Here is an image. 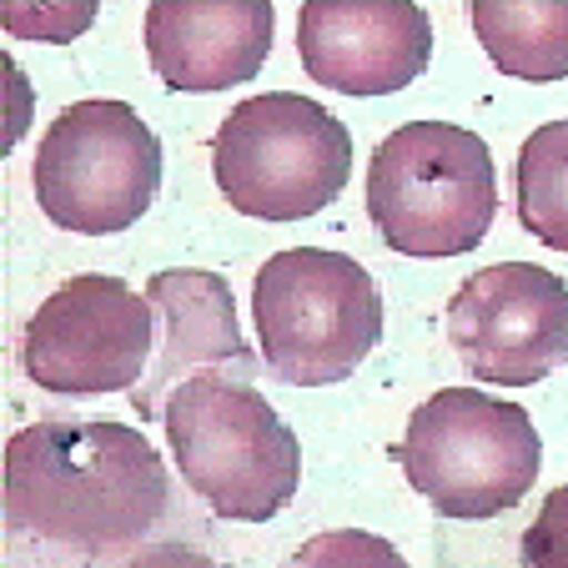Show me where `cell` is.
I'll return each instance as SVG.
<instances>
[{
  "label": "cell",
  "instance_id": "6da1fadb",
  "mask_svg": "<svg viewBox=\"0 0 568 568\" xmlns=\"http://www.w3.org/2000/svg\"><path fill=\"white\" fill-rule=\"evenodd\" d=\"M172 478L126 423H31L6 443V524L81 554L136 544L166 518Z\"/></svg>",
  "mask_w": 568,
  "mask_h": 568
},
{
  "label": "cell",
  "instance_id": "7a4b0ae2",
  "mask_svg": "<svg viewBox=\"0 0 568 568\" xmlns=\"http://www.w3.org/2000/svg\"><path fill=\"white\" fill-rule=\"evenodd\" d=\"M161 423L186 488L216 518L267 524L292 504L302 483L297 433L252 387V377H192L172 393Z\"/></svg>",
  "mask_w": 568,
  "mask_h": 568
},
{
  "label": "cell",
  "instance_id": "3957f363",
  "mask_svg": "<svg viewBox=\"0 0 568 568\" xmlns=\"http://www.w3.org/2000/svg\"><path fill=\"white\" fill-rule=\"evenodd\" d=\"M498 212L494 151L453 121H408L387 131L367 166V216L403 257H463Z\"/></svg>",
  "mask_w": 568,
  "mask_h": 568
},
{
  "label": "cell",
  "instance_id": "277c9868",
  "mask_svg": "<svg viewBox=\"0 0 568 568\" xmlns=\"http://www.w3.org/2000/svg\"><path fill=\"white\" fill-rule=\"evenodd\" d=\"M262 363L287 387H327L363 367L383 337V292L347 252H272L252 282Z\"/></svg>",
  "mask_w": 568,
  "mask_h": 568
},
{
  "label": "cell",
  "instance_id": "5b68a950",
  "mask_svg": "<svg viewBox=\"0 0 568 568\" xmlns=\"http://www.w3.org/2000/svg\"><path fill=\"white\" fill-rule=\"evenodd\" d=\"M353 136L312 97L267 91L226 111L212 136V176L226 206L262 222H302L343 196Z\"/></svg>",
  "mask_w": 568,
  "mask_h": 568
},
{
  "label": "cell",
  "instance_id": "8992f818",
  "mask_svg": "<svg viewBox=\"0 0 568 568\" xmlns=\"http://www.w3.org/2000/svg\"><path fill=\"white\" fill-rule=\"evenodd\" d=\"M397 458L433 514L498 518L534 494L544 443L518 403L478 387H443L413 408Z\"/></svg>",
  "mask_w": 568,
  "mask_h": 568
},
{
  "label": "cell",
  "instance_id": "52a82bcc",
  "mask_svg": "<svg viewBox=\"0 0 568 568\" xmlns=\"http://www.w3.org/2000/svg\"><path fill=\"white\" fill-rule=\"evenodd\" d=\"M31 182L65 232H126L161 192V141L126 101H75L45 126Z\"/></svg>",
  "mask_w": 568,
  "mask_h": 568
},
{
  "label": "cell",
  "instance_id": "ba28073f",
  "mask_svg": "<svg viewBox=\"0 0 568 568\" xmlns=\"http://www.w3.org/2000/svg\"><path fill=\"white\" fill-rule=\"evenodd\" d=\"M156 357V312L146 292L106 272L61 282L21 337V367L36 387L65 397L136 393Z\"/></svg>",
  "mask_w": 568,
  "mask_h": 568
},
{
  "label": "cell",
  "instance_id": "9c48e42d",
  "mask_svg": "<svg viewBox=\"0 0 568 568\" xmlns=\"http://www.w3.org/2000/svg\"><path fill=\"white\" fill-rule=\"evenodd\" d=\"M463 367L498 387H534L568 363V282L534 262H494L448 302Z\"/></svg>",
  "mask_w": 568,
  "mask_h": 568
},
{
  "label": "cell",
  "instance_id": "30bf717a",
  "mask_svg": "<svg viewBox=\"0 0 568 568\" xmlns=\"http://www.w3.org/2000/svg\"><path fill=\"white\" fill-rule=\"evenodd\" d=\"M297 51L317 87L343 97H393L433 61V21L413 0H307Z\"/></svg>",
  "mask_w": 568,
  "mask_h": 568
},
{
  "label": "cell",
  "instance_id": "8fae6325",
  "mask_svg": "<svg viewBox=\"0 0 568 568\" xmlns=\"http://www.w3.org/2000/svg\"><path fill=\"white\" fill-rule=\"evenodd\" d=\"M146 302L156 312V357L141 387L131 393L141 418H161L172 393L192 377L252 373V347L236 333V302L222 272L172 267L146 282Z\"/></svg>",
  "mask_w": 568,
  "mask_h": 568
},
{
  "label": "cell",
  "instance_id": "7c38bea8",
  "mask_svg": "<svg viewBox=\"0 0 568 568\" xmlns=\"http://www.w3.org/2000/svg\"><path fill=\"white\" fill-rule=\"evenodd\" d=\"M272 26L267 0H156L146 6L151 71L186 97L247 87L267 65Z\"/></svg>",
  "mask_w": 568,
  "mask_h": 568
},
{
  "label": "cell",
  "instance_id": "4fadbf2b",
  "mask_svg": "<svg viewBox=\"0 0 568 568\" xmlns=\"http://www.w3.org/2000/svg\"><path fill=\"white\" fill-rule=\"evenodd\" d=\"M473 31L488 61L518 81L568 75V0H473Z\"/></svg>",
  "mask_w": 568,
  "mask_h": 568
},
{
  "label": "cell",
  "instance_id": "5bb4252c",
  "mask_svg": "<svg viewBox=\"0 0 568 568\" xmlns=\"http://www.w3.org/2000/svg\"><path fill=\"white\" fill-rule=\"evenodd\" d=\"M518 222L568 252V121H548L518 146Z\"/></svg>",
  "mask_w": 568,
  "mask_h": 568
},
{
  "label": "cell",
  "instance_id": "9a60e30c",
  "mask_svg": "<svg viewBox=\"0 0 568 568\" xmlns=\"http://www.w3.org/2000/svg\"><path fill=\"white\" fill-rule=\"evenodd\" d=\"M287 568H408V558L377 534H363V528H333V534L307 538V544L292 554Z\"/></svg>",
  "mask_w": 568,
  "mask_h": 568
},
{
  "label": "cell",
  "instance_id": "2e32d148",
  "mask_svg": "<svg viewBox=\"0 0 568 568\" xmlns=\"http://www.w3.org/2000/svg\"><path fill=\"white\" fill-rule=\"evenodd\" d=\"M524 564L528 568H568V483L544 498L538 518L528 524Z\"/></svg>",
  "mask_w": 568,
  "mask_h": 568
},
{
  "label": "cell",
  "instance_id": "e0dca14e",
  "mask_svg": "<svg viewBox=\"0 0 568 568\" xmlns=\"http://www.w3.org/2000/svg\"><path fill=\"white\" fill-rule=\"evenodd\" d=\"M126 568H216V564L192 544H151V548H141Z\"/></svg>",
  "mask_w": 568,
  "mask_h": 568
}]
</instances>
